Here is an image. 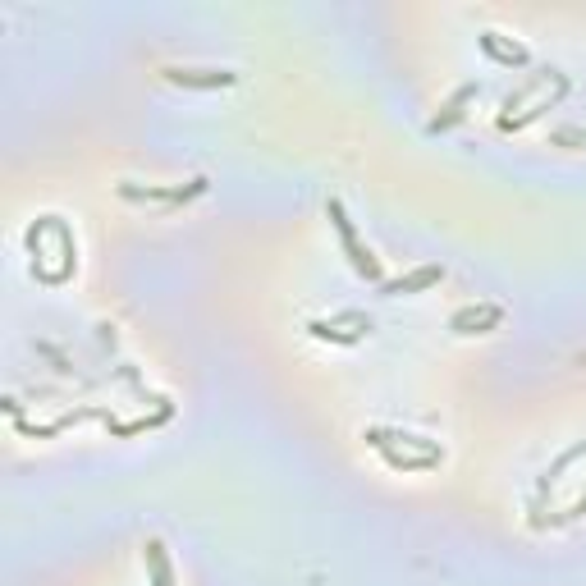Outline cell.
I'll use <instances>...</instances> for the list:
<instances>
[{
	"mask_svg": "<svg viewBox=\"0 0 586 586\" xmlns=\"http://www.w3.org/2000/svg\"><path fill=\"white\" fill-rule=\"evenodd\" d=\"M326 220L335 225L339 248H344L348 266H353V271H358L367 284H385V275H380V261L371 257V248H362L358 229H353V220H348V211H344V202H339V197H330V202H326Z\"/></svg>",
	"mask_w": 586,
	"mask_h": 586,
	"instance_id": "cell-1",
	"label": "cell"
},
{
	"mask_svg": "<svg viewBox=\"0 0 586 586\" xmlns=\"http://www.w3.org/2000/svg\"><path fill=\"white\" fill-rule=\"evenodd\" d=\"M120 188L124 202H161V207H184V202H193V197H202L211 188L207 174H197V179H188V184H115Z\"/></svg>",
	"mask_w": 586,
	"mask_h": 586,
	"instance_id": "cell-2",
	"label": "cell"
},
{
	"mask_svg": "<svg viewBox=\"0 0 586 586\" xmlns=\"http://www.w3.org/2000/svg\"><path fill=\"white\" fill-rule=\"evenodd\" d=\"M307 335H312V339H326V344L353 348V344H362V339L371 335V316L339 312V316H330V321H307Z\"/></svg>",
	"mask_w": 586,
	"mask_h": 586,
	"instance_id": "cell-3",
	"label": "cell"
},
{
	"mask_svg": "<svg viewBox=\"0 0 586 586\" xmlns=\"http://www.w3.org/2000/svg\"><path fill=\"white\" fill-rule=\"evenodd\" d=\"M161 78L174 87H184V92H220V87L239 83L234 69H188V65H165Z\"/></svg>",
	"mask_w": 586,
	"mask_h": 586,
	"instance_id": "cell-4",
	"label": "cell"
},
{
	"mask_svg": "<svg viewBox=\"0 0 586 586\" xmlns=\"http://www.w3.org/2000/svg\"><path fill=\"white\" fill-rule=\"evenodd\" d=\"M362 440H367L371 449H399V454L417 449V454H440V458H445V449L435 445V440H426V435H417V431H390V426H367V431H362Z\"/></svg>",
	"mask_w": 586,
	"mask_h": 586,
	"instance_id": "cell-5",
	"label": "cell"
},
{
	"mask_svg": "<svg viewBox=\"0 0 586 586\" xmlns=\"http://www.w3.org/2000/svg\"><path fill=\"white\" fill-rule=\"evenodd\" d=\"M440 280H445V266H440V261H431V266H417V271L399 275V280H385V284H380V293H385V298H413V293L435 289Z\"/></svg>",
	"mask_w": 586,
	"mask_h": 586,
	"instance_id": "cell-6",
	"label": "cell"
},
{
	"mask_svg": "<svg viewBox=\"0 0 586 586\" xmlns=\"http://www.w3.org/2000/svg\"><path fill=\"white\" fill-rule=\"evenodd\" d=\"M504 321V307L500 303H486V307H463V312H454V321H449V330L454 335H490V330Z\"/></svg>",
	"mask_w": 586,
	"mask_h": 586,
	"instance_id": "cell-7",
	"label": "cell"
},
{
	"mask_svg": "<svg viewBox=\"0 0 586 586\" xmlns=\"http://www.w3.org/2000/svg\"><path fill=\"white\" fill-rule=\"evenodd\" d=\"M564 97H568V74H559V69H554V92H550V97H541L532 110H522V115H500V129H504V133L527 129V124H532V120H541L545 110H554V106H559Z\"/></svg>",
	"mask_w": 586,
	"mask_h": 586,
	"instance_id": "cell-8",
	"label": "cell"
},
{
	"mask_svg": "<svg viewBox=\"0 0 586 586\" xmlns=\"http://www.w3.org/2000/svg\"><path fill=\"white\" fill-rule=\"evenodd\" d=\"M477 92H481V87H477V83H463V87H458L454 97H449V101H445V110H440V115H435V120H431V124H426V133H431V138H435V133H445V129H454V124H458V120H463V115H467V101L477 97Z\"/></svg>",
	"mask_w": 586,
	"mask_h": 586,
	"instance_id": "cell-9",
	"label": "cell"
},
{
	"mask_svg": "<svg viewBox=\"0 0 586 586\" xmlns=\"http://www.w3.org/2000/svg\"><path fill=\"white\" fill-rule=\"evenodd\" d=\"M380 458H385L390 472H435V467L445 463L440 454H399V449H380Z\"/></svg>",
	"mask_w": 586,
	"mask_h": 586,
	"instance_id": "cell-10",
	"label": "cell"
},
{
	"mask_svg": "<svg viewBox=\"0 0 586 586\" xmlns=\"http://www.w3.org/2000/svg\"><path fill=\"white\" fill-rule=\"evenodd\" d=\"M142 559H147V573H152V586H174L170 554H165V545H161V541H147V545H142Z\"/></svg>",
	"mask_w": 586,
	"mask_h": 586,
	"instance_id": "cell-11",
	"label": "cell"
},
{
	"mask_svg": "<svg viewBox=\"0 0 586 586\" xmlns=\"http://www.w3.org/2000/svg\"><path fill=\"white\" fill-rule=\"evenodd\" d=\"M477 42H481V51H486L495 65H509L513 69V65H527V60H532L522 46H500V33H481Z\"/></svg>",
	"mask_w": 586,
	"mask_h": 586,
	"instance_id": "cell-12",
	"label": "cell"
},
{
	"mask_svg": "<svg viewBox=\"0 0 586 586\" xmlns=\"http://www.w3.org/2000/svg\"><path fill=\"white\" fill-rule=\"evenodd\" d=\"M554 142H582V133H573V129H564V133H554Z\"/></svg>",
	"mask_w": 586,
	"mask_h": 586,
	"instance_id": "cell-13",
	"label": "cell"
}]
</instances>
